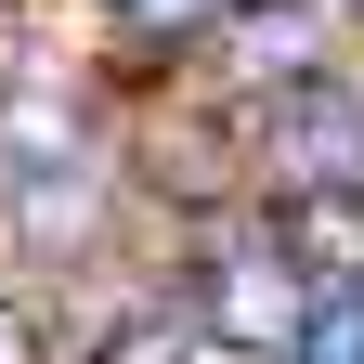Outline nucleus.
Returning <instances> with one entry per match:
<instances>
[{
  "label": "nucleus",
  "mask_w": 364,
  "mask_h": 364,
  "mask_svg": "<svg viewBox=\"0 0 364 364\" xmlns=\"http://www.w3.org/2000/svg\"><path fill=\"white\" fill-rule=\"evenodd\" d=\"M287 364H364V287H326L299 312V338H287Z\"/></svg>",
  "instance_id": "nucleus-7"
},
{
  "label": "nucleus",
  "mask_w": 364,
  "mask_h": 364,
  "mask_svg": "<svg viewBox=\"0 0 364 364\" xmlns=\"http://www.w3.org/2000/svg\"><path fill=\"white\" fill-rule=\"evenodd\" d=\"M326 65H338V14L326 0H235V14L208 26V78L247 91V105H273V91H299Z\"/></svg>",
  "instance_id": "nucleus-4"
},
{
  "label": "nucleus",
  "mask_w": 364,
  "mask_h": 364,
  "mask_svg": "<svg viewBox=\"0 0 364 364\" xmlns=\"http://www.w3.org/2000/svg\"><path fill=\"white\" fill-rule=\"evenodd\" d=\"M91 14H105L117 65L144 78V65H182V53H208V26L235 14V0H91Z\"/></svg>",
  "instance_id": "nucleus-6"
},
{
  "label": "nucleus",
  "mask_w": 364,
  "mask_h": 364,
  "mask_svg": "<svg viewBox=\"0 0 364 364\" xmlns=\"http://www.w3.org/2000/svg\"><path fill=\"white\" fill-rule=\"evenodd\" d=\"M247 208H260L273 260H287L312 299H326V287H364V196H247Z\"/></svg>",
  "instance_id": "nucleus-5"
},
{
  "label": "nucleus",
  "mask_w": 364,
  "mask_h": 364,
  "mask_svg": "<svg viewBox=\"0 0 364 364\" xmlns=\"http://www.w3.org/2000/svg\"><path fill=\"white\" fill-rule=\"evenodd\" d=\"M351 26H364V0H351Z\"/></svg>",
  "instance_id": "nucleus-9"
},
{
  "label": "nucleus",
  "mask_w": 364,
  "mask_h": 364,
  "mask_svg": "<svg viewBox=\"0 0 364 364\" xmlns=\"http://www.w3.org/2000/svg\"><path fill=\"white\" fill-rule=\"evenodd\" d=\"M247 156H260V196H364V78L326 65L247 105Z\"/></svg>",
  "instance_id": "nucleus-2"
},
{
  "label": "nucleus",
  "mask_w": 364,
  "mask_h": 364,
  "mask_svg": "<svg viewBox=\"0 0 364 364\" xmlns=\"http://www.w3.org/2000/svg\"><path fill=\"white\" fill-rule=\"evenodd\" d=\"M0 364H65L53 312H39V287H0Z\"/></svg>",
  "instance_id": "nucleus-8"
},
{
  "label": "nucleus",
  "mask_w": 364,
  "mask_h": 364,
  "mask_svg": "<svg viewBox=\"0 0 364 364\" xmlns=\"http://www.w3.org/2000/svg\"><path fill=\"white\" fill-rule=\"evenodd\" d=\"M169 299L196 312V338H208V351H235V364H287L299 312H312V287L273 260L260 208H221V221H196V247H182V273H169Z\"/></svg>",
  "instance_id": "nucleus-1"
},
{
  "label": "nucleus",
  "mask_w": 364,
  "mask_h": 364,
  "mask_svg": "<svg viewBox=\"0 0 364 364\" xmlns=\"http://www.w3.org/2000/svg\"><path fill=\"white\" fill-rule=\"evenodd\" d=\"M117 144L105 156H39V169H0V247L39 260V273H78V260H105L117 235Z\"/></svg>",
  "instance_id": "nucleus-3"
}]
</instances>
